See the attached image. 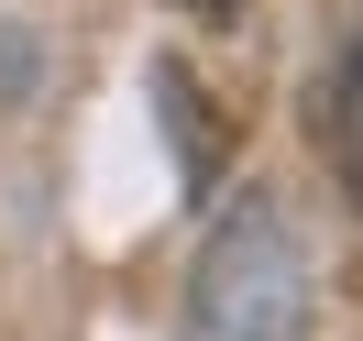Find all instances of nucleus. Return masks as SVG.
Here are the masks:
<instances>
[{"label":"nucleus","instance_id":"3","mask_svg":"<svg viewBox=\"0 0 363 341\" xmlns=\"http://www.w3.org/2000/svg\"><path fill=\"white\" fill-rule=\"evenodd\" d=\"M155 99H165V121L187 133V187H209V177H220V155H231V133L199 111V77H187V67H155Z\"/></svg>","mask_w":363,"mask_h":341},{"label":"nucleus","instance_id":"2","mask_svg":"<svg viewBox=\"0 0 363 341\" xmlns=\"http://www.w3.org/2000/svg\"><path fill=\"white\" fill-rule=\"evenodd\" d=\"M319 121H330V177H341V199L363 209V45H341V67H330V99H319Z\"/></svg>","mask_w":363,"mask_h":341},{"label":"nucleus","instance_id":"4","mask_svg":"<svg viewBox=\"0 0 363 341\" xmlns=\"http://www.w3.org/2000/svg\"><path fill=\"white\" fill-rule=\"evenodd\" d=\"M187 23H231V11H242V0H177Z\"/></svg>","mask_w":363,"mask_h":341},{"label":"nucleus","instance_id":"1","mask_svg":"<svg viewBox=\"0 0 363 341\" xmlns=\"http://www.w3.org/2000/svg\"><path fill=\"white\" fill-rule=\"evenodd\" d=\"M177 341H308V253H297L286 209L242 199L187 264V319Z\"/></svg>","mask_w":363,"mask_h":341}]
</instances>
